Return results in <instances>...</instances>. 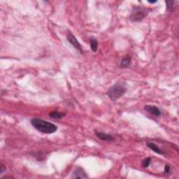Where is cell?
I'll return each instance as SVG.
<instances>
[{
  "label": "cell",
  "instance_id": "6da1fadb",
  "mask_svg": "<svg viewBox=\"0 0 179 179\" xmlns=\"http://www.w3.org/2000/svg\"><path fill=\"white\" fill-rule=\"evenodd\" d=\"M31 124L36 130L44 134H53L57 130L56 125L41 119L32 118L31 120Z\"/></svg>",
  "mask_w": 179,
  "mask_h": 179
},
{
  "label": "cell",
  "instance_id": "7a4b0ae2",
  "mask_svg": "<svg viewBox=\"0 0 179 179\" xmlns=\"http://www.w3.org/2000/svg\"><path fill=\"white\" fill-rule=\"evenodd\" d=\"M127 91V88L125 84L121 83H118L115 84L114 86H111L109 88L107 92V95L109 97L115 101L117 99H120L122 96Z\"/></svg>",
  "mask_w": 179,
  "mask_h": 179
},
{
  "label": "cell",
  "instance_id": "3957f363",
  "mask_svg": "<svg viewBox=\"0 0 179 179\" xmlns=\"http://www.w3.org/2000/svg\"><path fill=\"white\" fill-rule=\"evenodd\" d=\"M149 13V9L144 8L143 7H133L132 13H131L130 18L132 22H139L143 20L144 18L147 16Z\"/></svg>",
  "mask_w": 179,
  "mask_h": 179
},
{
  "label": "cell",
  "instance_id": "277c9868",
  "mask_svg": "<svg viewBox=\"0 0 179 179\" xmlns=\"http://www.w3.org/2000/svg\"><path fill=\"white\" fill-rule=\"evenodd\" d=\"M67 41L69 42V43H70L73 46H74L75 49H76V50H78V51H80L81 53H83L82 46H81V45H80V43H79V42H78V40H77L76 36H75L74 34H73L72 33H71V32H69V33L67 34Z\"/></svg>",
  "mask_w": 179,
  "mask_h": 179
},
{
  "label": "cell",
  "instance_id": "5b68a950",
  "mask_svg": "<svg viewBox=\"0 0 179 179\" xmlns=\"http://www.w3.org/2000/svg\"><path fill=\"white\" fill-rule=\"evenodd\" d=\"M95 135L97 136L98 138H99L101 141H111L113 140H114V137L112 135L109 134H107L105 132H99V131H95Z\"/></svg>",
  "mask_w": 179,
  "mask_h": 179
},
{
  "label": "cell",
  "instance_id": "8992f818",
  "mask_svg": "<svg viewBox=\"0 0 179 179\" xmlns=\"http://www.w3.org/2000/svg\"><path fill=\"white\" fill-rule=\"evenodd\" d=\"M73 178H88V176L82 167H77L72 175Z\"/></svg>",
  "mask_w": 179,
  "mask_h": 179
},
{
  "label": "cell",
  "instance_id": "52a82bcc",
  "mask_svg": "<svg viewBox=\"0 0 179 179\" xmlns=\"http://www.w3.org/2000/svg\"><path fill=\"white\" fill-rule=\"evenodd\" d=\"M144 109L146 111H148L149 113H151V115H154V116H159L161 115L162 112L159 110L158 107H155V106H151V105H146L144 107Z\"/></svg>",
  "mask_w": 179,
  "mask_h": 179
},
{
  "label": "cell",
  "instance_id": "ba28073f",
  "mask_svg": "<svg viewBox=\"0 0 179 179\" xmlns=\"http://www.w3.org/2000/svg\"><path fill=\"white\" fill-rule=\"evenodd\" d=\"M146 146H147L150 149H151L152 151L155 152V153L159 154V155H164V152L162 151L155 143H152V142H147Z\"/></svg>",
  "mask_w": 179,
  "mask_h": 179
},
{
  "label": "cell",
  "instance_id": "9c48e42d",
  "mask_svg": "<svg viewBox=\"0 0 179 179\" xmlns=\"http://www.w3.org/2000/svg\"><path fill=\"white\" fill-rule=\"evenodd\" d=\"M131 61H132V59H131V57L130 55H125V56L122 57V59H121L120 67H122V68H127V67H128L130 65Z\"/></svg>",
  "mask_w": 179,
  "mask_h": 179
},
{
  "label": "cell",
  "instance_id": "30bf717a",
  "mask_svg": "<svg viewBox=\"0 0 179 179\" xmlns=\"http://www.w3.org/2000/svg\"><path fill=\"white\" fill-rule=\"evenodd\" d=\"M49 116L52 118L61 119L64 118L65 116V113L59 112V111H53L49 113Z\"/></svg>",
  "mask_w": 179,
  "mask_h": 179
},
{
  "label": "cell",
  "instance_id": "8fae6325",
  "mask_svg": "<svg viewBox=\"0 0 179 179\" xmlns=\"http://www.w3.org/2000/svg\"><path fill=\"white\" fill-rule=\"evenodd\" d=\"M90 47H91L92 51L93 52H96L97 51L98 49V41L95 38H90Z\"/></svg>",
  "mask_w": 179,
  "mask_h": 179
},
{
  "label": "cell",
  "instance_id": "7c38bea8",
  "mask_svg": "<svg viewBox=\"0 0 179 179\" xmlns=\"http://www.w3.org/2000/svg\"><path fill=\"white\" fill-rule=\"evenodd\" d=\"M167 10L169 11H173L174 10V1H166Z\"/></svg>",
  "mask_w": 179,
  "mask_h": 179
},
{
  "label": "cell",
  "instance_id": "4fadbf2b",
  "mask_svg": "<svg viewBox=\"0 0 179 179\" xmlns=\"http://www.w3.org/2000/svg\"><path fill=\"white\" fill-rule=\"evenodd\" d=\"M151 157H147V158H146L143 162H142V167H143V168H147V167H149V165H151Z\"/></svg>",
  "mask_w": 179,
  "mask_h": 179
},
{
  "label": "cell",
  "instance_id": "5bb4252c",
  "mask_svg": "<svg viewBox=\"0 0 179 179\" xmlns=\"http://www.w3.org/2000/svg\"><path fill=\"white\" fill-rule=\"evenodd\" d=\"M171 171V167L169 165H166L165 166V173H166V174H169V172H170Z\"/></svg>",
  "mask_w": 179,
  "mask_h": 179
},
{
  "label": "cell",
  "instance_id": "9a60e30c",
  "mask_svg": "<svg viewBox=\"0 0 179 179\" xmlns=\"http://www.w3.org/2000/svg\"><path fill=\"white\" fill-rule=\"evenodd\" d=\"M0 169H1V171H0V173H1V174H3L4 172L6 171V167L2 164V163H1V168H0Z\"/></svg>",
  "mask_w": 179,
  "mask_h": 179
},
{
  "label": "cell",
  "instance_id": "2e32d148",
  "mask_svg": "<svg viewBox=\"0 0 179 179\" xmlns=\"http://www.w3.org/2000/svg\"><path fill=\"white\" fill-rule=\"evenodd\" d=\"M4 178H13V177H11V176H4V177H3V178H2V179H4Z\"/></svg>",
  "mask_w": 179,
  "mask_h": 179
},
{
  "label": "cell",
  "instance_id": "e0dca14e",
  "mask_svg": "<svg viewBox=\"0 0 179 179\" xmlns=\"http://www.w3.org/2000/svg\"><path fill=\"white\" fill-rule=\"evenodd\" d=\"M149 1V2L151 3V4H154V3L157 2V0H155V1Z\"/></svg>",
  "mask_w": 179,
  "mask_h": 179
}]
</instances>
